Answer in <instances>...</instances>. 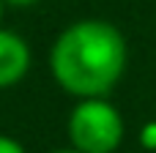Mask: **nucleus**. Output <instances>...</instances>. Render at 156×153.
<instances>
[{
  "label": "nucleus",
  "instance_id": "f257e3e1",
  "mask_svg": "<svg viewBox=\"0 0 156 153\" xmlns=\"http://www.w3.org/2000/svg\"><path fill=\"white\" fill-rule=\"evenodd\" d=\"M126 60V38L112 22L80 19L55 38L49 49V74L80 101L107 99V93L121 82Z\"/></svg>",
  "mask_w": 156,
  "mask_h": 153
},
{
  "label": "nucleus",
  "instance_id": "6e6552de",
  "mask_svg": "<svg viewBox=\"0 0 156 153\" xmlns=\"http://www.w3.org/2000/svg\"><path fill=\"white\" fill-rule=\"evenodd\" d=\"M0 16H3V0H0Z\"/></svg>",
  "mask_w": 156,
  "mask_h": 153
},
{
  "label": "nucleus",
  "instance_id": "0eeeda50",
  "mask_svg": "<svg viewBox=\"0 0 156 153\" xmlns=\"http://www.w3.org/2000/svg\"><path fill=\"white\" fill-rule=\"evenodd\" d=\"M49 153H80V151H74V148H58V151H49Z\"/></svg>",
  "mask_w": 156,
  "mask_h": 153
},
{
  "label": "nucleus",
  "instance_id": "39448f33",
  "mask_svg": "<svg viewBox=\"0 0 156 153\" xmlns=\"http://www.w3.org/2000/svg\"><path fill=\"white\" fill-rule=\"evenodd\" d=\"M140 142L148 148V151H156V123H148L140 134Z\"/></svg>",
  "mask_w": 156,
  "mask_h": 153
},
{
  "label": "nucleus",
  "instance_id": "f03ea898",
  "mask_svg": "<svg viewBox=\"0 0 156 153\" xmlns=\"http://www.w3.org/2000/svg\"><path fill=\"white\" fill-rule=\"evenodd\" d=\"M69 142L80 153H115L126 137L118 107L107 99H82L66 123Z\"/></svg>",
  "mask_w": 156,
  "mask_h": 153
},
{
  "label": "nucleus",
  "instance_id": "423d86ee",
  "mask_svg": "<svg viewBox=\"0 0 156 153\" xmlns=\"http://www.w3.org/2000/svg\"><path fill=\"white\" fill-rule=\"evenodd\" d=\"M3 3H8V5H16V8H25V5H33V3H38V0H3Z\"/></svg>",
  "mask_w": 156,
  "mask_h": 153
},
{
  "label": "nucleus",
  "instance_id": "20e7f679",
  "mask_svg": "<svg viewBox=\"0 0 156 153\" xmlns=\"http://www.w3.org/2000/svg\"><path fill=\"white\" fill-rule=\"evenodd\" d=\"M0 153H27V151L19 140H14L8 134H0Z\"/></svg>",
  "mask_w": 156,
  "mask_h": 153
},
{
  "label": "nucleus",
  "instance_id": "7ed1b4c3",
  "mask_svg": "<svg viewBox=\"0 0 156 153\" xmlns=\"http://www.w3.org/2000/svg\"><path fill=\"white\" fill-rule=\"evenodd\" d=\"M30 68V47L27 41L14 33L0 27V90L14 88Z\"/></svg>",
  "mask_w": 156,
  "mask_h": 153
}]
</instances>
